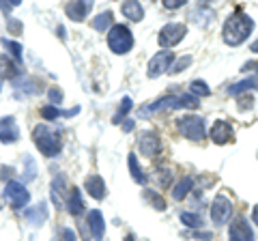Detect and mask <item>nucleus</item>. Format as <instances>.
<instances>
[{
	"mask_svg": "<svg viewBox=\"0 0 258 241\" xmlns=\"http://www.w3.org/2000/svg\"><path fill=\"white\" fill-rule=\"evenodd\" d=\"M166 108H198V97H194L189 93H183V95H166V97H161L157 101L149 103V106H144L138 110L140 116H151L155 114L159 110H166Z\"/></svg>",
	"mask_w": 258,
	"mask_h": 241,
	"instance_id": "nucleus-2",
	"label": "nucleus"
},
{
	"mask_svg": "<svg viewBox=\"0 0 258 241\" xmlns=\"http://www.w3.org/2000/svg\"><path fill=\"white\" fill-rule=\"evenodd\" d=\"M230 213H232V203L226 196L217 194L215 200H213V205H211V220H213V224L215 226H222V224L228 222Z\"/></svg>",
	"mask_w": 258,
	"mask_h": 241,
	"instance_id": "nucleus-9",
	"label": "nucleus"
},
{
	"mask_svg": "<svg viewBox=\"0 0 258 241\" xmlns=\"http://www.w3.org/2000/svg\"><path fill=\"white\" fill-rule=\"evenodd\" d=\"M249 88H256V82H254V78H245V80H241V82L232 84V86L228 88V95H237V97H239L241 93L249 91Z\"/></svg>",
	"mask_w": 258,
	"mask_h": 241,
	"instance_id": "nucleus-23",
	"label": "nucleus"
},
{
	"mask_svg": "<svg viewBox=\"0 0 258 241\" xmlns=\"http://www.w3.org/2000/svg\"><path fill=\"white\" fill-rule=\"evenodd\" d=\"M252 103H254V97L252 95H243V97H239V108H252Z\"/></svg>",
	"mask_w": 258,
	"mask_h": 241,
	"instance_id": "nucleus-33",
	"label": "nucleus"
},
{
	"mask_svg": "<svg viewBox=\"0 0 258 241\" xmlns=\"http://www.w3.org/2000/svg\"><path fill=\"white\" fill-rule=\"evenodd\" d=\"M252 67H256V69H258V63H256V65H252ZM254 82H256V88H258V74L254 76Z\"/></svg>",
	"mask_w": 258,
	"mask_h": 241,
	"instance_id": "nucleus-39",
	"label": "nucleus"
},
{
	"mask_svg": "<svg viewBox=\"0 0 258 241\" xmlns=\"http://www.w3.org/2000/svg\"><path fill=\"white\" fill-rule=\"evenodd\" d=\"M134 120L132 118H127V120H123V132H134Z\"/></svg>",
	"mask_w": 258,
	"mask_h": 241,
	"instance_id": "nucleus-36",
	"label": "nucleus"
},
{
	"mask_svg": "<svg viewBox=\"0 0 258 241\" xmlns=\"http://www.w3.org/2000/svg\"><path fill=\"white\" fill-rule=\"evenodd\" d=\"M138 147L140 153L147 157H157L161 153V140L155 132H142L138 136Z\"/></svg>",
	"mask_w": 258,
	"mask_h": 241,
	"instance_id": "nucleus-10",
	"label": "nucleus"
},
{
	"mask_svg": "<svg viewBox=\"0 0 258 241\" xmlns=\"http://www.w3.org/2000/svg\"><path fill=\"white\" fill-rule=\"evenodd\" d=\"M32 138H35L37 149L41 151L45 157H56L62 149L60 134L56 130H52L50 125H37L35 132H32Z\"/></svg>",
	"mask_w": 258,
	"mask_h": 241,
	"instance_id": "nucleus-3",
	"label": "nucleus"
},
{
	"mask_svg": "<svg viewBox=\"0 0 258 241\" xmlns=\"http://www.w3.org/2000/svg\"><path fill=\"white\" fill-rule=\"evenodd\" d=\"M0 91H3V80H0Z\"/></svg>",
	"mask_w": 258,
	"mask_h": 241,
	"instance_id": "nucleus-41",
	"label": "nucleus"
},
{
	"mask_svg": "<svg viewBox=\"0 0 258 241\" xmlns=\"http://www.w3.org/2000/svg\"><path fill=\"white\" fill-rule=\"evenodd\" d=\"M5 198L13 209H24L30 203V194L26 186H22L20 181H7V188H5Z\"/></svg>",
	"mask_w": 258,
	"mask_h": 241,
	"instance_id": "nucleus-6",
	"label": "nucleus"
},
{
	"mask_svg": "<svg viewBox=\"0 0 258 241\" xmlns=\"http://www.w3.org/2000/svg\"><path fill=\"white\" fill-rule=\"evenodd\" d=\"M181 222L185 224V226H189V228H200L203 226V218H200V215H194V213H187V211L181 213Z\"/></svg>",
	"mask_w": 258,
	"mask_h": 241,
	"instance_id": "nucleus-27",
	"label": "nucleus"
},
{
	"mask_svg": "<svg viewBox=\"0 0 258 241\" xmlns=\"http://www.w3.org/2000/svg\"><path fill=\"white\" fill-rule=\"evenodd\" d=\"M191 65V56H183L181 61H176L174 65L170 67V71H168V74H179V71H183L185 67H189Z\"/></svg>",
	"mask_w": 258,
	"mask_h": 241,
	"instance_id": "nucleus-29",
	"label": "nucleus"
},
{
	"mask_svg": "<svg viewBox=\"0 0 258 241\" xmlns=\"http://www.w3.org/2000/svg\"><path fill=\"white\" fill-rule=\"evenodd\" d=\"M252 30H254V20L249 18V15H245L241 9H237L228 20H226L222 35H224V41L228 45H241L249 35H252Z\"/></svg>",
	"mask_w": 258,
	"mask_h": 241,
	"instance_id": "nucleus-1",
	"label": "nucleus"
},
{
	"mask_svg": "<svg viewBox=\"0 0 258 241\" xmlns=\"http://www.w3.org/2000/svg\"><path fill=\"white\" fill-rule=\"evenodd\" d=\"M88 228H91V235L95 237V241L103 239V232H106V222H103V215L99 209H93L88 213Z\"/></svg>",
	"mask_w": 258,
	"mask_h": 241,
	"instance_id": "nucleus-13",
	"label": "nucleus"
},
{
	"mask_svg": "<svg viewBox=\"0 0 258 241\" xmlns=\"http://www.w3.org/2000/svg\"><path fill=\"white\" fill-rule=\"evenodd\" d=\"M67 209L71 215H82L84 213V200H82V194L80 190H71L69 196H67Z\"/></svg>",
	"mask_w": 258,
	"mask_h": 241,
	"instance_id": "nucleus-17",
	"label": "nucleus"
},
{
	"mask_svg": "<svg viewBox=\"0 0 258 241\" xmlns=\"http://www.w3.org/2000/svg\"><path fill=\"white\" fill-rule=\"evenodd\" d=\"M91 3L88 0H84V3H69L67 7H64V13H67V18L69 20H74V22H82L88 11H91Z\"/></svg>",
	"mask_w": 258,
	"mask_h": 241,
	"instance_id": "nucleus-15",
	"label": "nucleus"
},
{
	"mask_svg": "<svg viewBox=\"0 0 258 241\" xmlns=\"http://www.w3.org/2000/svg\"><path fill=\"white\" fill-rule=\"evenodd\" d=\"M84 190H86L95 200H103V198H106V183H103V179H101L99 174L88 176V179L84 181Z\"/></svg>",
	"mask_w": 258,
	"mask_h": 241,
	"instance_id": "nucleus-14",
	"label": "nucleus"
},
{
	"mask_svg": "<svg viewBox=\"0 0 258 241\" xmlns=\"http://www.w3.org/2000/svg\"><path fill=\"white\" fill-rule=\"evenodd\" d=\"M123 15L127 20L132 22H142L144 18V9L140 3H136V0H132V3H123Z\"/></svg>",
	"mask_w": 258,
	"mask_h": 241,
	"instance_id": "nucleus-19",
	"label": "nucleus"
},
{
	"mask_svg": "<svg viewBox=\"0 0 258 241\" xmlns=\"http://www.w3.org/2000/svg\"><path fill=\"white\" fill-rule=\"evenodd\" d=\"M249 50H252L254 54H258V41H254L252 45H249Z\"/></svg>",
	"mask_w": 258,
	"mask_h": 241,
	"instance_id": "nucleus-38",
	"label": "nucleus"
},
{
	"mask_svg": "<svg viewBox=\"0 0 258 241\" xmlns=\"http://www.w3.org/2000/svg\"><path fill=\"white\" fill-rule=\"evenodd\" d=\"M191 188H194V179H191V176H183V179H181V181L174 186L172 196H174L176 200H183V198H185V196H187L189 192H191Z\"/></svg>",
	"mask_w": 258,
	"mask_h": 241,
	"instance_id": "nucleus-22",
	"label": "nucleus"
},
{
	"mask_svg": "<svg viewBox=\"0 0 258 241\" xmlns=\"http://www.w3.org/2000/svg\"><path fill=\"white\" fill-rule=\"evenodd\" d=\"M0 207H3V198H0Z\"/></svg>",
	"mask_w": 258,
	"mask_h": 241,
	"instance_id": "nucleus-42",
	"label": "nucleus"
},
{
	"mask_svg": "<svg viewBox=\"0 0 258 241\" xmlns=\"http://www.w3.org/2000/svg\"><path fill=\"white\" fill-rule=\"evenodd\" d=\"M45 218H47V205L45 203H39V205H35L32 209H28V211H26V220L30 224H35V226L43 224Z\"/></svg>",
	"mask_w": 258,
	"mask_h": 241,
	"instance_id": "nucleus-18",
	"label": "nucleus"
},
{
	"mask_svg": "<svg viewBox=\"0 0 258 241\" xmlns=\"http://www.w3.org/2000/svg\"><path fill=\"white\" fill-rule=\"evenodd\" d=\"M47 99L52 101V106H56V103H60V101H62V91H60V88H56V86L47 88Z\"/></svg>",
	"mask_w": 258,
	"mask_h": 241,
	"instance_id": "nucleus-32",
	"label": "nucleus"
},
{
	"mask_svg": "<svg viewBox=\"0 0 258 241\" xmlns=\"http://www.w3.org/2000/svg\"><path fill=\"white\" fill-rule=\"evenodd\" d=\"M252 220H254V224L258 226V205L254 207V211H252Z\"/></svg>",
	"mask_w": 258,
	"mask_h": 241,
	"instance_id": "nucleus-37",
	"label": "nucleus"
},
{
	"mask_svg": "<svg viewBox=\"0 0 258 241\" xmlns=\"http://www.w3.org/2000/svg\"><path fill=\"white\" fill-rule=\"evenodd\" d=\"M0 74H3L5 78H15L18 76V67L11 65L9 56H0Z\"/></svg>",
	"mask_w": 258,
	"mask_h": 241,
	"instance_id": "nucleus-26",
	"label": "nucleus"
},
{
	"mask_svg": "<svg viewBox=\"0 0 258 241\" xmlns=\"http://www.w3.org/2000/svg\"><path fill=\"white\" fill-rule=\"evenodd\" d=\"M112 20H114V13H112V11H103V13H99V15H95L93 28L99 30V33H106V30L112 26Z\"/></svg>",
	"mask_w": 258,
	"mask_h": 241,
	"instance_id": "nucleus-21",
	"label": "nucleus"
},
{
	"mask_svg": "<svg viewBox=\"0 0 258 241\" xmlns=\"http://www.w3.org/2000/svg\"><path fill=\"white\" fill-rule=\"evenodd\" d=\"M172 63H174V54H172L170 50H161V52H157V54L149 61V67H147L149 78H159L161 74L170 71Z\"/></svg>",
	"mask_w": 258,
	"mask_h": 241,
	"instance_id": "nucleus-8",
	"label": "nucleus"
},
{
	"mask_svg": "<svg viewBox=\"0 0 258 241\" xmlns=\"http://www.w3.org/2000/svg\"><path fill=\"white\" fill-rule=\"evenodd\" d=\"M189 91H191V95L194 97H209V95H211V88H209L203 80H194V82L189 84Z\"/></svg>",
	"mask_w": 258,
	"mask_h": 241,
	"instance_id": "nucleus-25",
	"label": "nucleus"
},
{
	"mask_svg": "<svg viewBox=\"0 0 258 241\" xmlns=\"http://www.w3.org/2000/svg\"><path fill=\"white\" fill-rule=\"evenodd\" d=\"M187 35V26L185 24H166L164 28L159 30V45L168 50V47H174L176 43H181V39Z\"/></svg>",
	"mask_w": 258,
	"mask_h": 241,
	"instance_id": "nucleus-7",
	"label": "nucleus"
},
{
	"mask_svg": "<svg viewBox=\"0 0 258 241\" xmlns=\"http://www.w3.org/2000/svg\"><path fill=\"white\" fill-rule=\"evenodd\" d=\"M108 45H110V50L114 54H118V56L127 54L134 47L132 30H129L125 24H114V26L108 30Z\"/></svg>",
	"mask_w": 258,
	"mask_h": 241,
	"instance_id": "nucleus-4",
	"label": "nucleus"
},
{
	"mask_svg": "<svg viewBox=\"0 0 258 241\" xmlns=\"http://www.w3.org/2000/svg\"><path fill=\"white\" fill-rule=\"evenodd\" d=\"M185 5V0H164V7L166 9H179V7Z\"/></svg>",
	"mask_w": 258,
	"mask_h": 241,
	"instance_id": "nucleus-34",
	"label": "nucleus"
},
{
	"mask_svg": "<svg viewBox=\"0 0 258 241\" xmlns=\"http://www.w3.org/2000/svg\"><path fill=\"white\" fill-rule=\"evenodd\" d=\"M125 241H134V237H132V235H129V237H125Z\"/></svg>",
	"mask_w": 258,
	"mask_h": 241,
	"instance_id": "nucleus-40",
	"label": "nucleus"
},
{
	"mask_svg": "<svg viewBox=\"0 0 258 241\" xmlns=\"http://www.w3.org/2000/svg\"><path fill=\"white\" fill-rule=\"evenodd\" d=\"M230 241H254L252 228H249V224L245 220H237L230 226Z\"/></svg>",
	"mask_w": 258,
	"mask_h": 241,
	"instance_id": "nucleus-16",
	"label": "nucleus"
},
{
	"mask_svg": "<svg viewBox=\"0 0 258 241\" xmlns=\"http://www.w3.org/2000/svg\"><path fill=\"white\" fill-rule=\"evenodd\" d=\"M176 127L191 142H200L205 138V120L200 116H183L176 120Z\"/></svg>",
	"mask_w": 258,
	"mask_h": 241,
	"instance_id": "nucleus-5",
	"label": "nucleus"
},
{
	"mask_svg": "<svg viewBox=\"0 0 258 241\" xmlns=\"http://www.w3.org/2000/svg\"><path fill=\"white\" fill-rule=\"evenodd\" d=\"M235 138V132H232L230 123H226V120H215L213 123V130H211V140L215 144H226Z\"/></svg>",
	"mask_w": 258,
	"mask_h": 241,
	"instance_id": "nucleus-12",
	"label": "nucleus"
},
{
	"mask_svg": "<svg viewBox=\"0 0 258 241\" xmlns=\"http://www.w3.org/2000/svg\"><path fill=\"white\" fill-rule=\"evenodd\" d=\"M5 45H7V50L11 52V56H13L15 61H20V58H22V45H20L18 41H9V39H7Z\"/></svg>",
	"mask_w": 258,
	"mask_h": 241,
	"instance_id": "nucleus-31",
	"label": "nucleus"
},
{
	"mask_svg": "<svg viewBox=\"0 0 258 241\" xmlns=\"http://www.w3.org/2000/svg\"><path fill=\"white\" fill-rule=\"evenodd\" d=\"M20 140V127L15 123L13 116H3L0 118V142L13 144Z\"/></svg>",
	"mask_w": 258,
	"mask_h": 241,
	"instance_id": "nucleus-11",
	"label": "nucleus"
},
{
	"mask_svg": "<svg viewBox=\"0 0 258 241\" xmlns=\"http://www.w3.org/2000/svg\"><path fill=\"white\" fill-rule=\"evenodd\" d=\"M62 239H64V241H76V232L69 230V228H64V230H62Z\"/></svg>",
	"mask_w": 258,
	"mask_h": 241,
	"instance_id": "nucleus-35",
	"label": "nucleus"
},
{
	"mask_svg": "<svg viewBox=\"0 0 258 241\" xmlns=\"http://www.w3.org/2000/svg\"><path fill=\"white\" fill-rule=\"evenodd\" d=\"M127 166H129V170H132L134 181H136V183H140V186H144V183H147V176H144L142 168H140V164H138V157H136L134 153H129V157H127Z\"/></svg>",
	"mask_w": 258,
	"mask_h": 241,
	"instance_id": "nucleus-20",
	"label": "nucleus"
},
{
	"mask_svg": "<svg viewBox=\"0 0 258 241\" xmlns=\"http://www.w3.org/2000/svg\"><path fill=\"white\" fill-rule=\"evenodd\" d=\"M147 198L151 200V203H153V207H155L157 211H164V209H166L164 198H161V196L157 194V192H151V190H147Z\"/></svg>",
	"mask_w": 258,
	"mask_h": 241,
	"instance_id": "nucleus-28",
	"label": "nucleus"
},
{
	"mask_svg": "<svg viewBox=\"0 0 258 241\" xmlns=\"http://www.w3.org/2000/svg\"><path fill=\"white\" fill-rule=\"evenodd\" d=\"M132 106H134L132 97H123V101H120V108H118V112L114 114V118H112V123H114V125L123 123V118H125V114H127V112L132 110Z\"/></svg>",
	"mask_w": 258,
	"mask_h": 241,
	"instance_id": "nucleus-24",
	"label": "nucleus"
},
{
	"mask_svg": "<svg viewBox=\"0 0 258 241\" xmlns=\"http://www.w3.org/2000/svg\"><path fill=\"white\" fill-rule=\"evenodd\" d=\"M41 116H43L45 120H54V118L60 116V110L56 108V106H43V108H41Z\"/></svg>",
	"mask_w": 258,
	"mask_h": 241,
	"instance_id": "nucleus-30",
	"label": "nucleus"
}]
</instances>
